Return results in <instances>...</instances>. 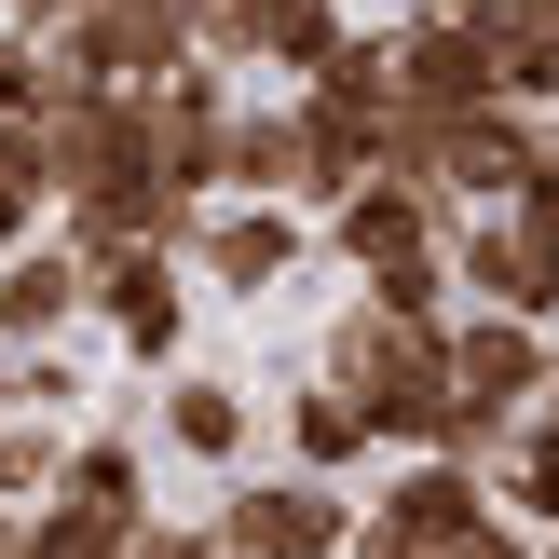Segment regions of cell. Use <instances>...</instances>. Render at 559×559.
<instances>
[{
  "instance_id": "d6986e66",
  "label": "cell",
  "mask_w": 559,
  "mask_h": 559,
  "mask_svg": "<svg viewBox=\"0 0 559 559\" xmlns=\"http://www.w3.org/2000/svg\"><path fill=\"white\" fill-rule=\"evenodd\" d=\"M55 464H69V437H55V424H27V409H0V506H41V491H55Z\"/></svg>"
},
{
  "instance_id": "6da1fadb",
  "label": "cell",
  "mask_w": 559,
  "mask_h": 559,
  "mask_svg": "<svg viewBox=\"0 0 559 559\" xmlns=\"http://www.w3.org/2000/svg\"><path fill=\"white\" fill-rule=\"evenodd\" d=\"M328 396H355L369 451H437V409H451V314L342 300V328H328Z\"/></svg>"
},
{
  "instance_id": "30bf717a",
  "label": "cell",
  "mask_w": 559,
  "mask_h": 559,
  "mask_svg": "<svg viewBox=\"0 0 559 559\" xmlns=\"http://www.w3.org/2000/svg\"><path fill=\"white\" fill-rule=\"evenodd\" d=\"M533 151H546V109H506V96L464 109V123H437V205H451V218L464 205H506Z\"/></svg>"
},
{
  "instance_id": "cb8c5ba5",
  "label": "cell",
  "mask_w": 559,
  "mask_h": 559,
  "mask_svg": "<svg viewBox=\"0 0 559 559\" xmlns=\"http://www.w3.org/2000/svg\"><path fill=\"white\" fill-rule=\"evenodd\" d=\"M14 559H55V546H27V533H14Z\"/></svg>"
},
{
  "instance_id": "8992f818",
  "label": "cell",
  "mask_w": 559,
  "mask_h": 559,
  "mask_svg": "<svg viewBox=\"0 0 559 559\" xmlns=\"http://www.w3.org/2000/svg\"><path fill=\"white\" fill-rule=\"evenodd\" d=\"M82 314H96L136 369H178V342H191V287H178L164 246H96V260H82Z\"/></svg>"
},
{
  "instance_id": "44dd1931",
  "label": "cell",
  "mask_w": 559,
  "mask_h": 559,
  "mask_svg": "<svg viewBox=\"0 0 559 559\" xmlns=\"http://www.w3.org/2000/svg\"><path fill=\"white\" fill-rule=\"evenodd\" d=\"M123 559H233V546H218V533H205V519H151V533H136Z\"/></svg>"
},
{
  "instance_id": "e0dca14e",
  "label": "cell",
  "mask_w": 559,
  "mask_h": 559,
  "mask_svg": "<svg viewBox=\"0 0 559 559\" xmlns=\"http://www.w3.org/2000/svg\"><path fill=\"white\" fill-rule=\"evenodd\" d=\"M287 464H300V478H355V464H369V424H355V396L300 382V396H287Z\"/></svg>"
},
{
  "instance_id": "9a60e30c",
  "label": "cell",
  "mask_w": 559,
  "mask_h": 559,
  "mask_svg": "<svg viewBox=\"0 0 559 559\" xmlns=\"http://www.w3.org/2000/svg\"><path fill=\"white\" fill-rule=\"evenodd\" d=\"M69 328H82V260L55 233H27L0 260V342H69Z\"/></svg>"
},
{
  "instance_id": "4fadbf2b",
  "label": "cell",
  "mask_w": 559,
  "mask_h": 559,
  "mask_svg": "<svg viewBox=\"0 0 559 559\" xmlns=\"http://www.w3.org/2000/svg\"><path fill=\"white\" fill-rule=\"evenodd\" d=\"M218 191H246V205H300V123H287V82L273 96H233V123H218ZM205 191V205H218Z\"/></svg>"
},
{
  "instance_id": "8fae6325",
  "label": "cell",
  "mask_w": 559,
  "mask_h": 559,
  "mask_svg": "<svg viewBox=\"0 0 559 559\" xmlns=\"http://www.w3.org/2000/svg\"><path fill=\"white\" fill-rule=\"evenodd\" d=\"M328 246H342L355 273H396V260H424V246H451V205L409 191V178H355L342 205H328Z\"/></svg>"
},
{
  "instance_id": "7a4b0ae2",
  "label": "cell",
  "mask_w": 559,
  "mask_h": 559,
  "mask_svg": "<svg viewBox=\"0 0 559 559\" xmlns=\"http://www.w3.org/2000/svg\"><path fill=\"white\" fill-rule=\"evenodd\" d=\"M342 559H533V533L491 506L478 464H451V451H396V478L355 506Z\"/></svg>"
},
{
  "instance_id": "603a6c76",
  "label": "cell",
  "mask_w": 559,
  "mask_h": 559,
  "mask_svg": "<svg viewBox=\"0 0 559 559\" xmlns=\"http://www.w3.org/2000/svg\"><path fill=\"white\" fill-rule=\"evenodd\" d=\"M0 559H14V506H0Z\"/></svg>"
},
{
  "instance_id": "7c38bea8",
  "label": "cell",
  "mask_w": 559,
  "mask_h": 559,
  "mask_svg": "<svg viewBox=\"0 0 559 559\" xmlns=\"http://www.w3.org/2000/svg\"><path fill=\"white\" fill-rule=\"evenodd\" d=\"M464 41L506 109H559V0H464Z\"/></svg>"
},
{
  "instance_id": "5b68a950",
  "label": "cell",
  "mask_w": 559,
  "mask_h": 559,
  "mask_svg": "<svg viewBox=\"0 0 559 559\" xmlns=\"http://www.w3.org/2000/svg\"><path fill=\"white\" fill-rule=\"evenodd\" d=\"M233 559H342V533H355V491L342 478H246V491H218V519H205Z\"/></svg>"
},
{
  "instance_id": "ba28073f",
  "label": "cell",
  "mask_w": 559,
  "mask_h": 559,
  "mask_svg": "<svg viewBox=\"0 0 559 559\" xmlns=\"http://www.w3.org/2000/svg\"><path fill=\"white\" fill-rule=\"evenodd\" d=\"M233 96H246V82L205 69V55H191V69H164L151 96H136V151H151V178H178L191 205L218 191V123H233Z\"/></svg>"
},
{
  "instance_id": "3957f363",
  "label": "cell",
  "mask_w": 559,
  "mask_h": 559,
  "mask_svg": "<svg viewBox=\"0 0 559 559\" xmlns=\"http://www.w3.org/2000/svg\"><path fill=\"white\" fill-rule=\"evenodd\" d=\"M41 55L82 96H151L164 69H191V27L164 14V0H69V14L41 27Z\"/></svg>"
},
{
  "instance_id": "9c48e42d",
  "label": "cell",
  "mask_w": 559,
  "mask_h": 559,
  "mask_svg": "<svg viewBox=\"0 0 559 559\" xmlns=\"http://www.w3.org/2000/svg\"><path fill=\"white\" fill-rule=\"evenodd\" d=\"M300 205H246V191H218L205 218H191V246H178V273H205V287H233V300H273L300 273Z\"/></svg>"
},
{
  "instance_id": "277c9868",
  "label": "cell",
  "mask_w": 559,
  "mask_h": 559,
  "mask_svg": "<svg viewBox=\"0 0 559 559\" xmlns=\"http://www.w3.org/2000/svg\"><path fill=\"white\" fill-rule=\"evenodd\" d=\"M451 287L478 300V314L559 328V233H533L519 205H464L451 218Z\"/></svg>"
},
{
  "instance_id": "5bb4252c",
  "label": "cell",
  "mask_w": 559,
  "mask_h": 559,
  "mask_svg": "<svg viewBox=\"0 0 559 559\" xmlns=\"http://www.w3.org/2000/svg\"><path fill=\"white\" fill-rule=\"evenodd\" d=\"M151 437H164V451H191V464H246L260 396H246V382H218V369H178V382H164V409H151Z\"/></svg>"
},
{
  "instance_id": "2e32d148",
  "label": "cell",
  "mask_w": 559,
  "mask_h": 559,
  "mask_svg": "<svg viewBox=\"0 0 559 559\" xmlns=\"http://www.w3.org/2000/svg\"><path fill=\"white\" fill-rule=\"evenodd\" d=\"M55 491H69V506H109V519H151V451H136V437H69Z\"/></svg>"
},
{
  "instance_id": "7402d4cb",
  "label": "cell",
  "mask_w": 559,
  "mask_h": 559,
  "mask_svg": "<svg viewBox=\"0 0 559 559\" xmlns=\"http://www.w3.org/2000/svg\"><path fill=\"white\" fill-rule=\"evenodd\" d=\"M27 233H41V205H27V191H14V178H0V260H14V246H27Z\"/></svg>"
},
{
  "instance_id": "ffe728a7",
  "label": "cell",
  "mask_w": 559,
  "mask_h": 559,
  "mask_svg": "<svg viewBox=\"0 0 559 559\" xmlns=\"http://www.w3.org/2000/svg\"><path fill=\"white\" fill-rule=\"evenodd\" d=\"M506 205H519V218H533V233H559V123H546V151H533V164H519V191H506Z\"/></svg>"
},
{
  "instance_id": "d4e9b609",
  "label": "cell",
  "mask_w": 559,
  "mask_h": 559,
  "mask_svg": "<svg viewBox=\"0 0 559 559\" xmlns=\"http://www.w3.org/2000/svg\"><path fill=\"white\" fill-rule=\"evenodd\" d=\"M546 123H559V109H546Z\"/></svg>"
},
{
  "instance_id": "52a82bcc",
  "label": "cell",
  "mask_w": 559,
  "mask_h": 559,
  "mask_svg": "<svg viewBox=\"0 0 559 559\" xmlns=\"http://www.w3.org/2000/svg\"><path fill=\"white\" fill-rule=\"evenodd\" d=\"M342 27H355V0H205L191 55H205V69H273V82H300Z\"/></svg>"
},
{
  "instance_id": "ac0fdd59",
  "label": "cell",
  "mask_w": 559,
  "mask_h": 559,
  "mask_svg": "<svg viewBox=\"0 0 559 559\" xmlns=\"http://www.w3.org/2000/svg\"><path fill=\"white\" fill-rule=\"evenodd\" d=\"M0 409H27V424H69L82 409V369L55 342H0Z\"/></svg>"
}]
</instances>
